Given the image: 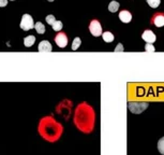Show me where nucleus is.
Returning <instances> with one entry per match:
<instances>
[{"instance_id":"22","label":"nucleus","mask_w":164,"mask_h":155,"mask_svg":"<svg viewBox=\"0 0 164 155\" xmlns=\"http://www.w3.org/2000/svg\"><path fill=\"white\" fill-rule=\"evenodd\" d=\"M118 50H122V48H121L120 45H119V46H117V48H116V50H115V51H116V52H118Z\"/></svg>"},{"instance_id":"5","label":"nucleus","mask_w":164,"mask_h":155,"mask_svg":"<svg viewBox=\"0 0 164 155\" xmlns=\"http://www.w3.org/2000/svg\"><path fill=\"white\" fill-rule=\"evenodd\" d=\"M89 30H90L91 35L94 37H99L102 35V26H101V24H100L99 21H97V20H94V21H92L90 23Z\"/></svg>"},{"instance_id":"9","label":"nucleus","mask_w":164,"mask_h":155,"mask_svg":"<svg viewBox=\"0 0 164 155\" xmlns=\"http://www.w3.org/2000/svg\"><path fill=\"white\" fill-rule=\"evenodd\" d=\"M119 18H120V21L123 22V23H129L132 20V14L129 11H121L119 13Z\"/></svg>"},{"instance_id":"4","label":"nucleus","mask_w":164,"mask_h":155,"mask_svg":"<svg viewBox=\"0 0 164 155\" xmlns=\"http://www.w3.org/2000/svg\"><path fill=\"white\" fill-rule=\"evenodd\" d=\"M129 110L132 113L140 114L148 107V102H129Z\"/></svg>"},{"instance_id":"15","label":"nucleus","mask_w":164,"mask_h":155,"mask_svg":"<svg viewBox=\"0 0 164 155\" xmlns=\"http://www.w3.org/2000/svg\"><path fill=\"white\" fill-rule=\"evenodd\" d=\"M81 43H82V40H81V38H75L73 40V43H72V50L73 51H76L77 49L79 48V45H81Z\"/></svg>"},{"instance_id":"20","label":"nucleus","mask_w":164,"mask_h":155,"mask_svg":"<svg viewBox=\"0 0 164 155\" xmlns=\"http://www.w3.org/2000/svg\"><path fill=\"white\" fill-rule=\"evenodd\" d=\"M155 46H153L151 43H147L146 45H145V51L146 52H155Z\"/></svg>"},{"instance_id":"13","label":"nucleus","mask_w":164,"mask_h":155,"mask_svg":"<svg viewBox=\"0 0 164 155\" xmlns=\"http://www.w3.org/2000/svg\"><path fill=\"white\" fill-rule=\"evenodd\" d=\"M118 9H119V2H117V1H111V2L109 4V12H111V13L117 12Z\"/></svg>"},{"instance_id":"11","label":"nucleus","mask_w":164,"mask_h":155,"mask_svg":"<svg viewBox=\"0 0 164 155\" xmlns=\"http://www.w3.org/2000/svg\"><path fill=\"white\" fill-rule=\"evenodd\" d=\"M35 42V36H28L24 39V44L25 46L29 48V46H32L33 43Z\"/></svg>"},{"instance_id":"21","label":"nucleus","mask_w":164,"mask_h":155,"mask_svg":"<svg viewBox=\"0 0 164 155\" xmlns=\"http://www.w3.org/2000/svg\"><path fill=\"white\" fill-rule=\"evenodd\" d=\"M8 0H0V7H6Z\"/></svg>"},{"instance_id":"7","label":"nucleus","mask_w":164,"mask_h":155,"mask_svg":"<svg viewBox=\"0 0 164 155\" xmlns=\"http://www.w3.org/2000/svg\"><path fill=\"white\" fill-rule=\"evenodd\" d=\"M142 38H143L144 41H146L147 43H151V44H152L153 42L155 41L157 37H155V35L151 31V30H145L143 33V35H142Z\"/></svg>"},{"instance_id":"6","label":"nucleus","mask_w":164,"mask_h":155,"mask_svg":"<svg viewBox=\"0 0 164 155\" xmlns=\"http://www.w3.org/2000/svg\"><path fill=\"white\" fill-rule=\"evenodd\" d=\"M55 42L59 48H65L68 44V37L65 36V33H60L55 37Z\"/></svg>"},{"instance_id":"10","label":"nucleus","mask_w":164,"mask_h":155,"mask_svg":"<svg viewBox=\"0 0 164 155\" xmlns=\"http://www.w3.org/2000/svg\"><path fill=\"white\" fill-rule=\"evenodd\" d=\"M153 23L157 27H163L164 26V15L163 14H158L155 15Z\"/></svg>"},{"instance_id":"14","label":"nucleus","mask_w":164,"mask_h":155,"mask_svg":"<svg viewBox=\"0 0 164 155\" xmlns=\"http://www.w3.org/2000/svg\"><path fill=\"white\" fill-rule=\"evenodd\" d=\"M35 30H37V33H40V35H43V33H45V26L42 24L41 22H38V23H35Z\"/></svg>"},{"instance_id":"8","label":"nucleus","mask_w":164,"mask_h":155,"mask_svg":"<svg viewBox=\"0 0 164 155\" xmlns=\"http://www.w3.org/2000/svg\"><path fill=\"white\" fill-rule=\"evenodd\" d=\"M38 50H39V52H50L53 50V46H52V44L50 43V41L43 40V41H41L39 43Z\"/></svg>"},{"instance_id":"2","label":"nucleus","mask_w":164,"mask_h":155,"mask_svg":"<svg viewBox=\"0 0 164 155\" xmlns=\"http://www.w3.org/2000/svg\"><path fill=\"white\" fill-rule=\"evenodd\" d=\"M74 124L83 133H91L94 126V112L89 106L85 104H79L74 115Z\"/></svg>"},{"instance_id":"23","label":"nucleus","mask_w":164,"mask_h":155,"mask_svg":"<svg viewBox=\"0 0 164 155\" xmlns=\"http://www.w3.org/2000/svg\"><path fill=\"white\" fill-rule=\"evenodd\" d=\"M48 1H50V2H53V1H54V0H48Z\"/></svg>"},{"instance_id":"3","label":"nucleus","mask_w":164,"mask_h":155,"mask_svg":"<svg viewBox=\"0 0 164 155\" xmlns=\"http://www.w3.org/2000/svg\"><path fill=\"white\" fill-rule=\"evenodd\" d=\"M35 22H33V18L30 16L29 14H24L23 17H22V21H21V28L24 30V31H28V30L32 29L33 27H35Z\"/></svg>"},{"instance_id":"16","label":"nucleus","mask_w":164,"mask_h":155,"mask_svg":"<svg viewBox=\"0 0 164 155\" xmlns=\"http://www.w3.org/2000/svg\"><path fill=\"white\" fill-rule=\"evenodd\" d=\"M158 151L164 155V137H162L160 140L158 141Z\"/></svg>"},{"instance_id":"24","label":"nucleus","mask_w":164,"mask_h":155,"mask_svg":"<svg viewBox=\"0 0 164 155\" xmlns=\"http://www.w3.org/2000/svg\"><path fill=\"white\" fill-rule=\"evenodd\" d=\"M11 1H15V0H11Z\"/></svg>"},{"instance_id":"1","label":"nucleus","mask_w":164,"mask_h":155,"mask_svg":"<svg viewBox=\"0 0 164 155\" xmlns=\"http://www.w3.org/2000/svg\"><path fill=\"white\" fill-rule=\"evenodd\" d=\"M38 130L43 139L50 142H55L61 137L63 127L53 116H45L40 121Z\"/></svg>"},{"instance_id":"12","label":"nucleus","mask_w":164,"mask_h":155,"mask_svg":"<svg viewBox=\"0 0 164 155\" xmlns=\"http://www.w3.org/2000/svg\"><path fill=\"white\" fill-rule=\"evenodd\" d=\"M102 38L105 42H113L114 41V35L109 31H105L102 33Z\"/></svg>"},{"instance_id":"19","label":"nucleus","mask_w":164,"mask_h":155,"mask_svg":"<svg viewBox=\"0 0 164 155\" xmlns=\"http://www.w3.org/2000/svg\"><path fill=\"white\" fill-rule=\"evenodd\" d=\"M45 20H46V22L47 23H48V24L50 25H53L54 23H55L56 22V18H55V16H54V15H47L46 17H45Z\"/></svg>"},{"instance_id":"18","label":"nucleus","mask_w":164,"mask_h":155,"mask_svg":"<svg viewBox=\"0 0 164 155\" xmlns=\"http://www.w3.org/2000/svg\"><path fill=\"white\" fill-rule=\"evenodd\" d=\"M147 2L151 8H158L160 4V0H147Z\"/></svg>"},{"instance_id":"17","label":"nucleus","mask_w":164,"mask_h":155,"mask_svg":"<svg viewBox=\"0 0 164 155\" xmlns=\"http://www.w3.org/2000/svg\"><path fill=\"white\" fill-rule=\"evenodd\" d=\"M53 29L55 31H59V30L62 29V22L60 21H56L55 23L53 24Z\"/></svg>"}]
</instances>
